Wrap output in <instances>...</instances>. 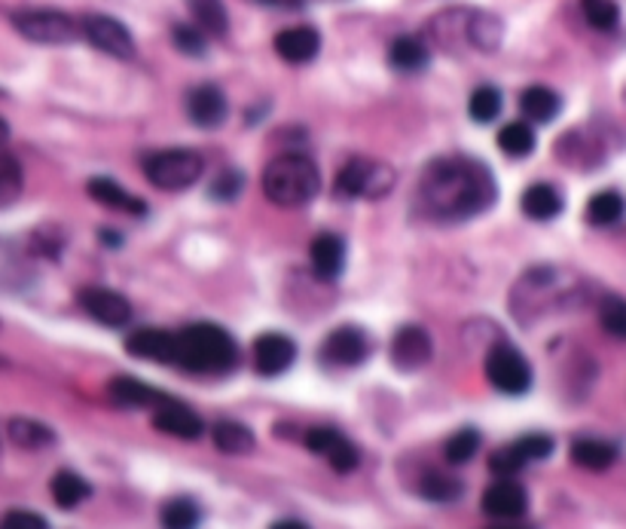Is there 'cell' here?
<instances>
[{"label":"cell","mask_w":626,"mask_h":529,"mask_svg":"<svg viewBox=\"0 0 626 529\" xmlns=\"http://www.w3.org/2000/svg\"><path fill=\"white\" fill-rule=\"evenodd\" d=\"M7 141H10V126H7V123L0 119V147L7 145Z\"/></svg>","instance_id":"7dc6e473"},{"label":"cell","mask_w":626,"mask_h":529,"mask_svg":"<svg viewBox=\"0 0 626 529\" xmlns=\"http://www.w3.org/2000/svg\"><path fill=\"white\" fill-rule=\"evenodd\" d=\"M159 520H162V529H197L199 520H202V511H199V505L193 499L178 496V499H169L162 505Z\"/></svg>","instance_id":"d6a6232c"},{"label":"cell","mask_w":626,"mask_h":529,"mask_svg":"<svg viewBox=\"0 0 626 529\" xmlns=\"http://www.w3.org/2000/svg\"><path fill=\"white\" fill-rule=\"evenodd\" d=\"M50 490H53V499L59 508H77L79 502H86L92 496L89 484L79 475H74V472H59L53 477V484H50Z\"/></svg>","instance_id":"f546056e"},{"label":"cell","mask_w":626,"mask_h":529,"mask_svg":"<svg viewBox=\"0 0 626 529\" xmlns=\"http://www.w3.org/2000/svg\"><path fill=\"white\" fill-rule=\"evenodd\" d=\"M498 197L492 172L468 157L434 159L418 184L422 209L437 221H465L486 212Z\"/></svg>","instance_id":"6da1fadb"},{"label":"cell","mask_w":626,"mask_h":529,"mask_svg":"<svg viewBox=\"0 0 626 529\" xmlns=\"http://www.w3.org/2000/svg\"><path fill=\"white\" fill-rule=\"evenodd\" d=\"M529 508V496L522 490L517 480L501 477L498 484H492L484 493V511L496 520H520Z\"/></svg>","instance_id":"9a60e30c"},{"label":"cell","mask_w":626,"mask_h":529,"mask_svg":"<svg viewBox=\"0 0 626 529\" xmlns=\"http://www.w3.org/2000/svg\"><path fill=\"white\" fill-rule=\"evenodd\" d=\"M15 31L31 43H43V46H65L74 43L83 28L71 19V15L59 13V10H25V13L13 15Z\"/></svg>","instance_id":"8992f818"},{"label":"cell","mask_w":626,"mask_h":529,"mask_svg":"<svg viewBox=\"0 0 626 529\" xmlns=\"http://www.w3.org/2000/svg\"><path fill=\"white\" fill-rule=\"evenodd\" d=\"M205 172V159L197 150L187 147H171L159 150L153 157L144 159V174L147 181L159 190H187L193 187Z\"/></svg>","instance_id":"277c9868"},{"label":"cell","mask_w":626,"mask_h":529,"mask_svg":"<svg viewBox=\"0 0 626 529\" xmlns=\"http://www.w3.org/2000/svg\"><path fill=\"white\" fill-rule=\"evenodd\" d=\"M480 451V435L474 432V429H461V432H456V435L446 441V463L453 465H465L474 459V453Z\"/></svg>","instance_id":"f35d334b"},{"label":"cell","mask_w":626,"mask_h":529,"mask_svg":"<svg viewBox=\"0 0 626 529\" xmlns=\"http://www.w3.org/2000/svg\"><path fill=\"white\" fill-rule=\"evenodd\" d=\"M520 205L532 221H553L562 212V193L553 184H532L526 187Z\"/></svg>","instance_id":"44dd1931"},{"label":"cell","mask_w":626,"mask_h":529,"mask_svg":"<svg viewBox=\"0 0 626 529\" xmlns=\"http://www.w3.org/2000/svg\"><path fill=\"white\" fill-rule=\"evenodd\" d=\"M428 46L422 43L418 38H397L392 43V50H389V62H392L397 71H406V74H413V71H422V67L428 65Z\"/></svg>","instance_id":"484cf974"},{"label":"cell","mask_w":626,"mask_h":529,"mask_svg":"<svg viewBox=\"0 0 626 529\" xmlns=\"http://www.w3.org/2000/svg\"><path fill=\"white\" fill-rule=\"evenodd\" d=\"M10 441L15 447H25V451H40V447H50L55 441L53 429H46L38 420H25V416H15L10 420Z\"/></svg>","instance_id":"f1b7e54d"},{"label":"cell","mask_w":626,"mask_h":529,"mask_svg":"<svg viewBox=\"0 0 626 529\" xmlns=\"http://www.w3.org/2000/svg\"><path fill=\"white\" fill-rule=\"evenodd\" d=\"M581 10L596 31H614L620 22V10L614 0H581Z\"/></svg>","instance_id":"74e56055"},{"label":"cell","mask_w":626,"mask_h":529,"mask_svg":"<svg viewBox=\"0 0 626 529\" xmlns=\"http://www.w3.org/2000/svg\"><path fill=\"white\" fill-rule=\"evenodd\" d=\"M370 356V340L361 328L354 325H342L337 331L327 334L325 346H321V358L333 368H354Z\"/></svg>","instance_id":"30bf717a"},{"label":"cell","mask_w":626,"mask_h":529,"mask_svg":"<svg viewBox=\"0 0 626 529\" xmlns=\"http://www.w3.org/2000/svg\"><path fill=\"white\" fill-rule=\"evenodd\" d=\"M153 425H157L162 435H174L181 437V441H197L202 435V429H205L202 416H197L187 404L171 401V398L153 411Z\"/></svg>","instance_id":"2e32d148"},{"label":"cell","mask_w":626,"mask_h":529,"mask_svg":"<svg viewBox=\"0 0 626 529\" xmlns=\"http://www.w3.org/2000/svg\"><path fill=\"white\" fill-rule=\"evenodd\" d=\"M321 50V34L309 25L285 28L275 34V53L282 55L290 65H306L312 62L315 55Z\"/></svg>","instance_id":"e0dca14e"},{"label":"cell","mask_w":626,"mask_h":529,"mask_svg":"<svg viewBox=\"0 0 626 529\" xmlns=\"http://www.w3.org/2000/svg\"><path fill=\"white\" fill-rule=\"evenodd\" d=\"M126 352L144 361H157V364H178V334L162 331V328H141L129 334Z\"/></svg>","instance_id":"7c38bea8"},{"label":"cell","mask_w":626,"mask_h":529,"mask_svg":"<svg viewBox=\"0 0 626 529\" xmlns=\"http://www.w3.org/2000/svg\"><path fill=\"white\" fill-rule=\"evenodd\" d=\"M171 38H174V46L187 55H205V46H209L205 43V31L193 25H174Z\"/></svg>","instance_id":"60d3db41"},{"label":"cell","mask_w":626,"mask_h":529,"mask_svg":"<svg viewBox=\"0 0 626 529\" xmlns=\"http://www.w3.org/2000/svg\"><path fill=\"white\" fill-rule=\"evenodd\" d=\"M25 187V174L15 157H0V212L10 209L15 199L22 197Z\"/></svg>","instance_id":"836d02e7"},{"label":"cell","mask_w":626,"mask_h":529,"mask_svg":"<svg viewBox=\"0 0 626 529\" xmlns=\"http://www.w3.org/2000/svg\"><path fill=\"white\" fill-rule=\"evenodd\" d=\"M318 169L309 157L303 154H285V157L273 159L263 172V193L278 209H300L306 202L318 197Z\"/></svg>","instance_id":"3957f363"},{"label":"cell","mask_w":626,"mask_h":529,"mask_svg":"<svg viewBox=\"0 0 626 529\" xmlns=\"http://www.w3.org/2000/svg\"><path fill=\"white\" fill-rule=\"evenodd\" d=\"M418 493H422L428 502H456L458 496H461V484H458L456 477L431 472V475H425V480L418 484Z\"/></svg>","instance_id":"d590c367"},{"label":"cell","mask_w":626,"mask_h":529,"mask_svg":"<svg viewBox=\"0 0 626 529\" xmlns=\"http://www.w3.org/2000/svg\"><path fill=\"white\" fill-rule=\"evenodd\" d=\"M79 304L105 328H126L131 321V304L110 288H86L79 294Z\"/></svg>","instance_id":"8fae6325"},{"label":"cell","mask_w":626,"mask_h":529,"mask_svg":"<svg viewBox=\"0 0 626 529\" xmlns=\"http://www.w3.org/2000/svg\"><path fill=\"white\" fill-rule=\"evenodd\" d=\"M238 193H242V174L238 172H223L211 187V197L214 199H235Z\"/></svg>","instance_id":"ee69618b"},{"label":"cell","mask_w":626,"mask_h":529,"mask_svg":"<svg viewBox=\"0 0 626 529\" xmlns=\"http://www.w3.org/2000/svg\"><path fill=\"white\" fill-rule=\"evenodd\" d=\"M614 459H617V447L608 441L577 437L572 444V463L587 468V472H605V468H612Z\"/></svg>","instance_id":"7402d4cb"},{"label":"cell","mask_w":626,"mask_h":529,"mask_svg":"<svg viewBox=\"0 0 626 529\" xmlns=\"http://www.w3.org/2000/svg\"><path fill=\"white\" fill-rule=\"evenodd\" d=\"M498 147L501 154H508L510 159L529 157L535 150V129L529 123H508L501 133H498Z\"/></svg>","instance_id":"1f68e13d"},{"label":"cell","mask_w":626,"mask_h":529,"mask_svg":"<svg viewBox=\"0 0 626 529\" xmlns=\"http://www.w3.org/2000/svg\"><path fill=\"white\" fill-rule=\"evenodd\" d=\"M602 331L612 334L614 340H626V300L624 297H605L600 306Z\"/></svg>","instance_id":"8d00e7d4"},{"label":"cell","mask_w":626,"mask_h":529,"mask_svg":"<svg viewBox=\"0 0 626 529\" xmlns=\"http://www.w3.org/2000/svg\"><path fill=\"white\" fill-rule=\"evenodd\" d=\"M486 377L505 395H522L532 385V368L517 346L498 343L486 356Z\"/></svg>","instance_id":"52a82bcc"},{"label":"cell","mask_w":626,"mask_h":529,"mask_svg":"<svg viewBox=\"0 0 626 529\" xmlns=\"http://www.w3.org/2000/svg\"><path fill=\"white\" fill-rule=\"evenodd\" d=\"M560 95L548 89V86H529L520 95V110L535 123H550V119L560 114Z\"/></svg>","instance_id":"d4e9b609"},{"label":"cell","mask_w":626,"mask_h":529,"mask_svg":"<svg viewBox=\"0 0 626 529\" xmlns=\"http://www.w3.org/2000/svg\"><path fill=\"white\" fill-rule=\"evenodd\" d=\"M214 447L230 456H242V453L254 451V435L248 425L233 423V420H221L214 425Z\"/></svg>","instance_id":"83f0119b"},{"label":"cell","mask_w":626,"mask_h":529,"mask_svg":"<svg viewBox=\"0 0 626 529\" xmlns=\"http://www.w3.org/2000/svg\"><path fill=\"white\" fill-rule=\"evenodd\" d=\"M294 358H297V343L290 337H285V334H261L257 343H254V364H257L261 377L285 373L294 364Z\"/></svg>","instance_id":"4fadbf2b"},{"label":"cell","mask_w":626,"mask_h":529,"mask_svg":"<svg viewBox=\"0 0 626 529\" xmlns=\"http://www.w3.org/2000/svg\"><path fill=\"white\" fill-rule=\"evenodd\" d=\"M269 529H309L303 520H278V523H273Z\"/></svg>","instance_id":"bcb514c9"},{"label":"cell","mask_w":626,"mask_h":529,"mask_svg":"<svg viewBox=\"0 0 626 529\" xmlns=\"http://www.w3.org/2000/svg\"><path fill=\"white\" fill-rule=\"evenodd\" d=\"M626 212V202L620 193L614 190H602L587 202V221L593 226H612L617 224Z\"/></svg>","instance_id":"4dcf8cb0"},{"label":"cell","mask_w":626,"mask_h":529,"mask_svg":"<svg viewBox=\"0 0 626 529\" xmlns=\"http://www.w3.org/2000/svg\"><path fill=\"white\" fill-rule=\"evenodd\" d=\"M517 447L526 456V463H541L553 453V437L548 435H522L517 437Z\"/></svg>","instance_id":"b9f144b4"},{"label":"cell","mask_w":626,"mask_h":529,"mask_svg":"<svg viewBox=\"0 0 626 529\" xmlns=\"http://www.w3.org/2000/svg\"><path fill=\"white\" fill-rule=\"evenodd\" d=\"M526 465L529 463H526V456H522L520 447H517V441L489 456V468H492V475L498 477H513L520 468H526Z\"/></svg>","instance_id":"ab89813d"},{"label":"cell","mask_w":626,"mask_h":529,"mask_svg":"<svg viewBox=\"0 0 626 529\" xmlns=\"http://www.w3.org/2000/svg\"><path fill=\"white\" fill-rule=\"evenodd\" d=\"M0 529H50L46 520L34 511H7L0 517Z\"/></svg>","instance_id":"7bdbcfd3"},{"label":"cell","mask_w":626,"mask_h":529,"mask_svg":"<svg viewBox=\"0 0 626 529\" xmlns=\"http://www.w3.org/2000/svg\"><path fill=\"white\" fill-rule=\"evenodd\" d=\"M226 110H230L226 95H223L217 86H211V83L197 86L193 93L187 95V114H190V119H193L197 126H202V129L221 126L223 119H226Z\"/></svg>","instance_id":"ac0fdd59"},{"label":"cell","mask_w":626,"mask_h":529,"mask_svg":"<svg viewBox=\"0 0 626 529\" xmlns=\"http://www.w3.org/2000/svg\"><path fill=\"white\" fill-rule=\"evenodd\" d=\"M79 28H83V38L89 40L95 50L114 55V59H123V62L135 59V40H131L129 28L117 22V19L92 13L79 22Z\"/></svg>","instance_id":"ba28073f"},{"label":"cell","mask_w":626,"mask_h":529,"mask_svg":"<svg viewBox=\"0 0 626 529\" xmlns=\"http://www.w3.org/2000/svg\"><path fill=\"white\" fill-rule=\"evenodd\" d=\"M394 172L376 159H352L337 174V193L349 199H379L392 193Z\"/></svg>","instance_id":"5b68a950"},{"label":"cell","mask_w":626,"mask_h":529,"mask_svg":"<svg viewBox=\"0 0 626 529\" xmlns=\"http://www.w3.org/2000/svg\"><path fill=\"white\" fill-rule=\"evenodd\" d=\"M392 361L397 371H418L431 361V337L418 325H406L394 334L392 340Z\"/></svg>","instance_id":"5bb4252c"},{"label":"cell","mask_w":626,"mask_h":529,"mask_svg":"<svg viewBox=\"0 0 626 529\" xmlns=\"http://www.w3.org/2000/svg\"><path fill=\"white\" fill-rule=\"evenodd\" d=\"M266 7H275V10H300L303 0H261Z\"/></svg>","instance_id":"f6af8a7d"},{"label":"cell","mask_w":626,"mask_h":529,"mask_svg":"<svg viewBox=\"0 0 626 529\" xmlns=\"http://www.w3.org/2000/svg\"><path fill=\"white\" fill-rule=\"evenodd\" d=\"M468 114L474 123H492L501 114V93L496 86H477L468 102Z\"/></svg>","instance_id":"e575fe53"},{"label":"cell","mask_w":626,"mask_h":529,"mask_svg":"<svg viewBox=\"0 0 626 529\" xmlns=\"http://www.w3.org/2000/svg\"><path fill=\"white\" fill-rule=\"evenodd\" d=\"M492 529H529V527H492Z\"/></svg>","instance_id":"c3c4849f"},{"label":"cell","mask_w":626,"mask_h":529,"mask_svg":"<svg viewBox=\"0 0 626 529\" xmlns=\"http://www.w3.org/2000/svg\"><path fill=\"white\" fill-rule=\"evenodd\" d=\"M309 261H312V269L318 276L325 282H333L346 266V242L333 233H321L309 245Z\"/></svg>","instance_id":"d6986e66"},{"label":"cell","mask_w":626,"mask_h":529,"mask_svg":"<svg viewBox=\"0 0 626 529\" xmlns=\"http://www.w3.org/2000/svg\"><path fill=\"white\" fill-rule=\"evenodd\" d=\"M190 13L197 19V28H202L211 38H223L230 31V15L223 0H187Z\"/></svg>","instance_id":"4316f807"},{"label":"cell","mask_w":626,"mask_h":529,"mask_svg":"<svg viewBox=\"0 0 626 529\" xmlns=\"http://www.w3.org/2000/svg\"><path fill=\"white\" fill-rule=\"evenodd\" d=\"M110 398L123 408H150V411H157L159 404L169 401L159 389L141 383V380H131V377H117L110 383Z\"/></svg>","instance_id":"ffe728a7"},{"label":"cell","mask_w":626,"mask_h":529,"mask_svg":"<svg viewBox=\"0 0 626 529\" xmlns=\"http://www.w3.org/2000/svg\"><path fill=\"white\" fill-rule=\"evenodd\" d=\"M238 343L217 325L199 321L178 331V364L193 373H230L238 364Z\"/></svg>","instance_id":"7a4b0ae2"},{"label":"cell","mask_w":626,"mask_h":529,"mask_svg":"<svg viewBox=\"0 0 626 529\" xmlns=\"http://www.w3.org/2000/svg\"><path fill=\"white\" fill-rule=\"evenodd\" d=\"M505 38L501 19L492 13H470L468 15V43L480 53H496Z\"/></svg>","instance_id":"cb8c5ba5"},{"label":"cell","mask_w":626,"mask_h":529,"mask_svg":"<svg viewBox=\"0 0 626 529\" xmlns=\"http://www.w3.org/2000/svg\"><path fill=\"white\" fill-rule=\"evenodd\" d=\"M306 447L312 453H318V456H325L327 463H330V468L340 472V475H349V472H354L358 463H361L358 447H354L352 441L346 435H340L337 429H327V425L312 429V432L306 435Z\"/></svg>","instance_id":"9c48e42d"},{"label":"cell","mask_w":626,"mask_h":529,"mask_svg":"<svg viewBox=\"0 0 626 529\" xmlns=\"http://www.w3.org/2000/svg\"><path fill=\"white\" fill-rule=\"evenodd\" d=\"M89 197L102 205H110V209H119V212H131V214H144L147 205L141 199L126 193V187L110 181V178H92L89 181Z\"/></svg>","instance_id":"603a6c76"}]
</instances>
